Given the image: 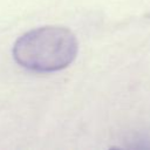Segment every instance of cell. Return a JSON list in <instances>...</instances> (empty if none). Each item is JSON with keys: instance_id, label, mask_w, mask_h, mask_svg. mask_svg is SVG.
Instances as JSON below:
<instances>
[{"instance_id": "obj_1", "label": "cell", "mask_w": 150, "mask_h": 150, "mask_svg": "<svg viewBox=\"0 0 150 150\" xmlns=\"http://www.w3.org/2000/svg\"><path fill=\"white\" fill-rule=\"evenodd\" d=\"M75 34L61 26H43L21 35L14 43L13 57L23 68L52 73L68 67L76 57Z\"/></svg>"}]
</instances>
